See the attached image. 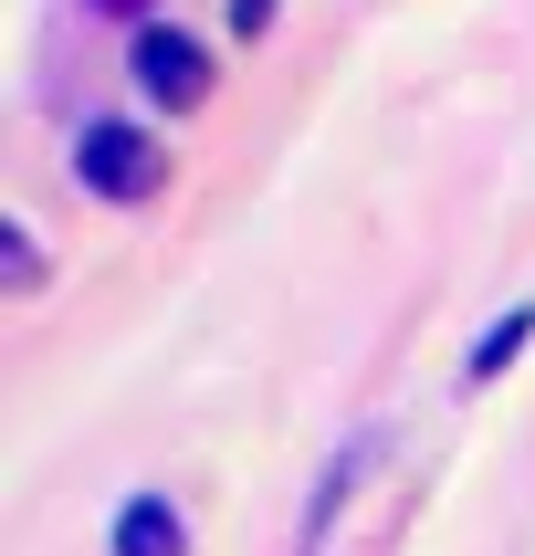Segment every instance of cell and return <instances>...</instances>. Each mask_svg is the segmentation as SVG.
<instances>
[{"mask_svg": "<svg viewBox=\"0 0 535 556\" xmlns=\"http://www.w3.org/2000/svg\"><path fill=\"white\" fill-rule=\"evenodd\" d=\"M525 337H535V315L514 305V315H504V326H494V337L472 346V378H494V368H514V357H525Z\"/></svg>", "mask_w": 535, "mask_h": 556, "instance_id": "4", "label": "cell"}, {"mask_svg": "<svg viewBox=\"0 0 535 556\" xmlns=\"http://www.w3.org/2000/svg\"><path fill=\"white\" fill-rule=\"evenodd\" d=\"M74 179L85 189H105V200H148L157 179H168V157L137 137V126H116V116H94L85 137H74Z\"/></svg>", "mask_w": 535, "mask_h": 556, "instance_id": "1", "label": "cell"}, {"mask_svg": "<svg viewBox=\"0 0 535 556\" xmlns=\"http://www.w3.org/2000/svg\"><path fill=\"white\" fill-rule=\"evenodd\" d=\"M116 556H189V535H179V515H168V494H126Z\"/></svg>", "mask_w": 535, "mask_h": 556, "instance_id": "3", "label": "cell"}, {"mask_svg": "<svg viewBox=\"0 0 535 556\" xmlns=\"http://www.w3.org/2000/svg\"><path fill=\"white\" fill-rule=\"evenodd\" d=\"M137 85L157 105H200L211 94V53L189 42V31H137Z\"/></svg>", "mask_w": 535, "mask_h": 556, "instance_id": "2", "label": "cell"}, {"mask_svg": "<svg viewBox=\"0 0 535 556\" xmlns=\"http://www.w3.org/2000/svg\"><path fill=\"white\" fill-rule=\"evenodd\" d=\"M105 11H126V0H105Z\"/></svg>", "mask_w": 535, "mask_h": 556, "instance_id": "5", "label": "cell"}]
</instances>
